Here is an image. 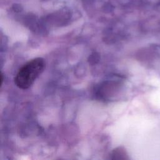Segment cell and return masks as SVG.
Here are the masks:
<instances>
[{
  "instance_id": "cell-1",
  "label": "cell",
  "mask_w": 160,
  "mask_h": 160,
  "mask_svg": "<svg viewBox=\"0 0 160 160\" xmlns=\"http://www.w3.org/2000/svg\"><path fill=\"white\" fill-rule=\"evenodd\" d=\"M44 68L45 61L42 58H36L29 61L18 71L14 83L20 89L29 88L42 72Z\"/></svg>"
},
{
  "instance_id": "cell-2",
  "label": "cell",
  "mask_w": 160,
  "mask_h": 160,
  "mask_svg": "<svg viewBox=\"0 0 160 160\" xmlns=\"http://www.w3.org/2000/svg\"><path fill=\"white\" fill-rule=\"evenodd\" d=\"M110 158L112 159H126L128 157L125 149L122 147H118L111 152Z\"/></svg>"
}]
</instances>
